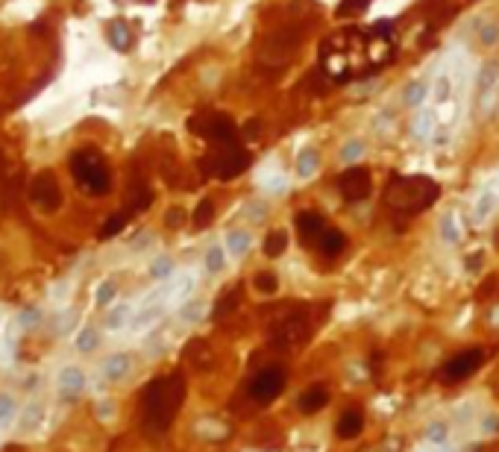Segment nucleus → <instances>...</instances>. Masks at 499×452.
Returning a JSON list of instances; mask_svg holds the SVG:
<instances>
[{
	"mask_svg": "<svg viewBox=\"0 0 499 452\" xmlns=\"http://www.w3.org/2000/svg\"><path fill=\"white\" fill-rule=\"evenodd\" d=\"M164 271H171V261H159V264H153V276H164Z\"/></svg>",
	"mask_w": 499,
	"mask_h": 452,
	"instance_id": "obj_30",
	"label": "nucleus"
},
{
	"mask_svg": "<svg viewBox=\"0 0 499 452\" xmlns=\"http://www.w3.org/2000/svg\"><path fill=\"white\" fill-rule=\"evenodd\" d=\"M71 174L79 182V188H86L94 197L106 194L112 188V174L97 150H77L71 156Z\"/></svg>",
	"mask_w": 499,
	"mask_h": 452,
	"instance_id": "obj_3",
	"label": "nucleus"
},
{
	"mask_svg": "<svg viewBox=\"0 0 499 452\" xmlns=\"http://www.w3.org/2000/svg\"><path fill=\"white\" fill-rule=\"evenodd\" d=\"M493 74H496V65H488V68H485V74H481V79H479V91H481V94L488 91V86H491Z\"/></svg>",
	"mask_w": 499,
	"mask_h": 452,
	"instance_id": "obj_26",
	"label": "nucleus"
},
{
	"mask_svg": "<svg viewBox=\"0 0 499 452\" xmlns=\"http://www.w3.org/2000/svg\"><path fill=\"white\" fill-rule=\"evenodd\" d=\"M285 247H288V235H285V229H273L268 238H264V253H268L271 259L282 256L285 253Z\"/></svg>",
	"mask_w": 499,
	"mask_h": 452,
	"instance_id": "obj_17",
	"label": "nucleus"
},
{
	"mask_svg": "<svg viewBox=\"0 0 499 452\" xmlns=\"http://www.w3.org/2000/svg\"><path fill=\"white\" fill-rule=\"evenodd\" d=\"M326 403H329V391H326V385H311V388H306L303 391V396H299V411L303 414H314V411H320V408H326Z\"/></svg>",
	"mask_w": 499,
	"mask_h": 452,
	"instance_id": "obj_13",
	"label": "nucleus"
},
{
	"mask_svg": "<svg viewBox=\"0 0 499 452\" xmlns=\"http://www.w3.org/2000/svg\"><path fill=\"white\" fill-rule=\"evenodd\" d=\"M353 153H361V144H349L346 150H344V156L349 159V156H353Z\"/></svg>",
	"mask_w": 499,
	"mask_h": 452,
	"instance_id": "obj_33",
	"label": "nucleus"
},
{
	"mask_svg": "<svg viewBox=\"0 0 499 452\" xmlns=\"http://www.w3.org/2000/svg\"><path fill=\"white\" fill-rule=\"evenodd\" d=\"M30 203L41 212H47V214L62 206V188H59L56 176L50 171H41L30 179Z\"/></svg>",
	"mask_w": 499,
	"mask_h": 452,
	"instance_id": "obj_7",
	"label": "nucleus"
},
{
	"mask_svg": "<svg viewBox=\"0 0 499 452\" xmlns=\"http://www.w3.org/2000/svg\"><path fill=\"white\" fill-rule=\"evenodd\" d=\"M423 91H426L423 82H411V86L406 89V103H408V106H417L420 100H423Z\"/></svg>",
	"mask_w": 499,
	"mask_h": 452,
	"instance_id": "obj_22",
	"label": "nucleus"
},
{
	"mask_svg": "<svg viewBox=\"0 0 499 452\" xmlns=\"http://www.w3.org/2000/svg\"><path fill=\"white\" fill-rule=\"evenodd\" d=\"M112 294H115V285H103V288H100V297H97V303H100V306H106L109 299H112Z\"/></svg>",
	"mask_w": 499,
	"mask_h": 452,
	"instance_id": "obj_29",
	"label": "nucleus"
},
{
	"mask_svg": "<svg viewBox=\"0 0 499 452\" xmlns=\"http://www.w3.org/2000/svg\"><path fill=\"white\" fill-rule=\"evenodd\" d=\"M294 224H297V232H299V241H303V247L320 244L323 232H326V221L318 212H299Z\"/></svg>",
	"mask_w": 499,
	"mask_h": 452,
	"instance_id": "obj_11",
	"label": "nucleus"
},
{
	"mask_svg": "<svg viewBox=\"0 0 499 452\" xmlns=\"http://www.w3.org/2000/svg\"><path fill=\"white\" fill-rule=\"evenodd\" d=\"M253 156H249V150L241 147L238 141L235 144H223V147H214V153H209L200 167H203L206 176H218V179H235L238 174H244Z\"/></svg>",
	"mask_w": 499,
	"mask_h": 452,
	"instance_id": "obj_4",
	"label": "nucleus"
},
{
	"mask_svg": "<svg viewBox=\"0 0 499 452\" xmlns=\"http://www.w3.org/2000/svg\"><path fill=\"white\" fill-rule=\"evenodd\" d=\"M282 388H285V370L273 364V367H264V370L256 373V379L249 382V396H253L256 403L268 406L282 394Z\"/></svg>",
	"mask_w": 499,
	"mask_h": 452,
	"instance_id": "obj_8",
	"label": "nucleus"
},
{
	"mask_svg": "<svg viewBox=\"0 0 499 452\" xmlns=\"http://www.w3.org/2000/svg\"><path fill=\"white\" fill-rule=\"evenodd\" d=\"M481 41H485V44L499 41V30H496V24H488L485 30H481Z\"/></svg>",
	"mask_w": 499,
	"mask_h": 452,
	"instance_id": "obj_27",
	"label": "nucleus"
},
{
	"mask_svg": "<svg viewBox=\"0 0 499 452\" xmlns=\"http://www.w3.org/2000/svg\"><path fill=\"white\" fill-rule=\"evenodd\" d=\"M368 6H370V0H341L338 15L341 18H353V15H361Z\"/></svg>",
	"mask_w": 499,
	"mask_h": 452,
	"instance_id": "obj_21",
	"label": "nucleus"
},
{
	"mask_svg": "<svg viewBox=\"0 0 499 452\" xmlns=\"http://www.w3.org/2000/svg\"><path fill=\"white\" fill-rule=\"evenodd\" d=\"M318 247H320V253L326 259H335V256H341L344 250H346V235H344L341 229H326Z\"/></svg>",
	"mask_w": 499,
	"mask_h": 452,
	"instance_id": "obj_14",
	"label": "nucleus"
},
{
	"mask_svg": "<svg viewBox=\"0 0 499 452\" xmlns=\"http://www.w3.org/2000/svg\"><path fill=\"white\" fill-rule=\"evenodd\" d=\"M299 44H303V27L285 24V27L268 32V36L259 41V59L273 62V65H285V62L294 59Z\"/></svg>",
	"mask_w": 499,
	"mask_h": 452,
	"instance_id": "obj_5",
	"label": "nucleus"
},
{
	"mask_svg": "<svg viewBox=\"0 0 499 452\" xmlns=\"http://www.w3.org/2000/svg\"><path fill=\"white\" fill-rule=\"evenodd\" d=\"M182 217H186V214H182V209H171V212H168V217H164V224L176 229V226L182 224Z\"/></svg>",
	"mask_w": 499,
	"mask_h": 452,
	"instance_id": "obj_28",
	"label": "nucleus"
},
{
	"mask_svg": "<svg viewBox=\"0 0 499 452\" xmlns=\"http://www.w3.org/2000/svg\"><path fill=\"white\" fill-rule=\"evenodd\" d=\"M256 291H261V294H276V288H279V279H276V273H271V271H261L259 276H256Z\"/></svg>",
	"mask_w": 499,
	"mask_h": 452,
	"instance_id": "obj_20",
	"label": "nucleus"
},
{
	"mask_svg": "<svg viewBox=\"0 0 499 452\" xmlns=\"http://www.w3.org/2000/svg\"><path fill=\"white\" fill-rule=\"evenodd\" d=\"M188 129L194 136H203L206 141H212L214 147H223V144H235V121L223 112H203V115H194L188 121Z\"/></svg>",
	"mask_w": 499,
	"mask_h": 452,
	"instance_id": "obj_6",
	"label": "nucleus"
},
{
	"mask_svg": "<svg viewBox=\"0 0 499 452\" xmlns=\"http://www.w3.org/2000/svg\"><path fill=\"white\" fill-rule=\"evenodd\" d=\"M206 267H209L212 273H214V271H221V267H223V253H221L218 247H212V250H209V256H206Z\"/></svg>",
	"mask_w": 499,
	"mask_h": 452,
	"instance_id": "obj_24",
	"label": "nucleus"
},
{
	"mask_svg": "<svg viewBox=\"0 0 499 452\" xmlns=\"http://www.w3.org/2000/svg\"><path fill=\"white\" fill-rule=\"evenodd\" d=\"M186 403V379L179 373L159 376L141 394V423L147 432H164Z\"/></svg>",
	"mask_w": 499,
	"mask_h": 452,
	"instance_id": "obj_1",
	"label": "nucleus"
},
{
	"mask_svg": "<svg viewBox=\"0 0 499 452\" xmlns=\"http://www.w3.org/2000/svg\"><path fill=\"white\" fill-rule=\"evenodd\" d=\"M364 429V411L361 408H346L341 414V420H338V438L341 441H353L358 438Z\"/></svg>",
	"mask_w": 499,
	"mask_h": 452,
	"instance_id": "obj_12",
	"label": "nucleus"
},
{
	"mask_svg": "<svg viewBox=\"0 0 499 452\" xmlns=\"http://www.w3.org/2000/svg\"><path fill=\"white\" fill-rule=\"evenodd\" d=\"M249 244L247 235H238V232H232L229 235V247H232V253H244V247Z\"/></svg>",
	"mask_w": 499,
	"mask_h": 452,
	"instance_id": "obj_25",
	"label": "nucleus"
},
{
	"mask_svg": "<svg viewBox=\"0 0 499 452\" xmlns=\"http://www.w3.org/2000/svg\"><path fill=\"white\" fill-rule=\"evenodd\" d=\"M481 361H485V353H481V349H464V353L453 356V359L443 364L441 373H443L446 382H461V379L473 376L479 367H481Z\"/></svg>",
	"mask_w": 499,
	"mask_h": 452,
	"instance_id": "obj_10",
	"label": "nucleus"
},
{
	"mask_svg": "<svg viewBox=\"0 0 499 452\" xmlns=\"http://www.w3.org/2000/svg\"><path fill=\"white\" fill-rule=\"evenodd\" d=\"M432 441H441V434H443V426H432Z\"/></svg>",
	"mask_w": 499,
	"mask_h": 452,
	"instance_id": "obj_34",
	"label": "nucleus"
},
{
	"mask_svg": "<svg viewBox=\"0 0 499 452\" xmlns=\"http://www.w3.org/2000/svg\"><path fill=\"white\" fill-rule=\"evenodd\" d=\"M106 36H109V41L118 47V50H129V47H132V32L127 30L124 21H112L109 30H106Z\"/></svg>",
	"mask_w": 499,
	"mask_h": 452,
	"instance_id": "obj_16",
	"label": "nucleus"
},
{
	"mask_svg": "<svg viewBox=\"0 0 499 452\" xmlns=\"http://www.w3.org/2000/svg\"><path fill=\"white\" fill-rule=\"evenodd\" d=\"M314 167H318V153H314V150H306L303 153V159H299V174H311Z\"/></svg>",
	"mask_w": 499,
	"mask_h": 452,
	"instance_id": "obj_23",
	"label": "nucleus"
},
{
	"mask_svg": "<svg viewBox=\"0 0 499 452\" xmlns=\"http://www.w3.org/2000/svg\"><path fill=\"white\" fill-rule=\"evenodd\" d=\"M127 221H129V214H127V212H121V214H112L109 221L103 224V229H100V238L106 241V238H112V235H118V232L127 226Z\"/></svg>",
	"mask_w": 499,
	"mask_h": 452,
	"instance_id": "obj_19",
	"label": "nucleus"
},
{
	"mask_svg": "<svg viewBox=\"0 0 499 452\" xmlns=\"http://www.w3.org/2000/svg\"><path fill=\"white\" fill-rule=\"evenodd\" d=\"M238 303H241V282H235V285H229V288L221 294L218 306H214V314L223 317V314H229L232 309H238Z\"/></svg>",
	"mask_w": 499,
	"mask_h": 452,
	"instance_id": "obj_15",
	"label": "nucleus"
},
{
	"mask_svg": "<svg viewBox=\"0 0 499 452\" xmlns=\"http://www.w3.org/2000/svg\"><path fill=\"white\" fill-rule=\"evenodd\" d=\"M212 221H214V203H212V200H200V206L194 212V226L206 229Z\"/></svg>",
	"mask_w": 499,
	"mask_h": 452,
	"instance_id": "obj_18",
	"label": "nucleus"
},
{
	"mask_svg": "<svg viewBox=\"0 0 499 452\" xmlns=\"http://www.w3.org/2000/svg\"><path fill=\"white\" fill-rule=\"evenodd\" d=\"M338 191L346 203H361L368 200L373 191V179L368 167H346V171L338 176Z\"/></svg>",
	"mask_w": 499,
	"mask_h": 452,
	"instance_id": "obj_9",
	"label": "nucleus"
},
{
	"mask_svg": "<svg viewBox=\"0 0 499 452\" xmlns=\"http://www.w3.org/2000/svg\"><path fill=\"white\" fill-rule=\"evenodd\" d=\"M79 347H82V349H91V347H94V335H91V332H89V335H82V338H79Z\"/></svg>",
	"mask_w": 499,
	"mask_h": 452,
	"instance_id": "obj_31",
	"label": "nucleus"
},
{
	"mask_svg": "<svg viewBox=\"0 0 499 452\" xmlns=\"http://www.w3.org/2000/svg\"><path fill=\"white\" fill-rule=\"evenodd\" d=\"M438 197H441L438 182L429 176H394L385 191L388 206L403 214L426 212L429 206H435Z\"/></svg>",
	"mask_w": 499,
	"mask_h": 452,
	"instance_id": "obj_2",
	"label": "nucleus"
},
{
	"mask_svg": "<svg viewBox=\"0 0 499 452\" xmlns=\"http://www.w3.org/2000/svg\"><path fill=\"white\" fill-rule=\"evenodd\" d=\"M256 129H259V121H249L247 129H244V136H247V138H253V136H256Z\"/></svg>",
	"mask_w": 499,
	"mask_h": 452,
	"instance_id": "obj_32",
	"label": "nucleus"
}]
</instances>
